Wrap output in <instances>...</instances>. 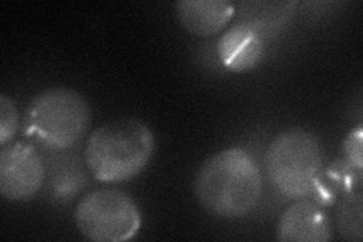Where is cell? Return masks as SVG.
Here are the masks:
<instances>
[{"instance_id": "cell-7", "label": "cell", "mask_w": 363, "mask_h": 242, "mask_svg": "<svg viewBox=\"0 0 363 242\" xmlns=\"http://www.w3.org/2000/svg\"><path fill=\"white\" fill-rule=\"evenodd\" d=\"M280 242H328L332 227L323 206L300 199L283 212L277 226Z\"/></svg>"}, {"instance_id": "cell-6", "label": "cell", "mask_w": 363, "mask_h": 242, "mask_svg": "<svg viewBox=\"0 0 363 242\" xmlns=\"http://www.w3.org/2000/svg\"><path fill=\"white\" fill-rule=\"evenodd\" d=\"M45 167L32 145L13 143L0 152V194L8 202H26L44 185Z\"/></svg>"}, {"instance_id": "cell-10", "label": "cell", "mask_w": 363, "mask_h": 242, "mask_svg": "<svg viewBox=\"0 0 363 242\" xmlns=\"http://www.w3.org/2000/svg\"><path fill=\"white\" fill-rule=\"evenodd\" d=\"M295 0L285 2H244L240 4L241 23L256 31L260 38H272L286 29L297 13Z\"/></svg>"}, {"instance_id": "cell-4", "label": "cell", "mask_w": 363, "mask_h": 242, "mask_svg": "<svg viewBox=\"0 0 363 242\" xmlns=\"http://www.w3.org/2000/svg\"><path fill=\"white\" fill-rule=\"evenodd\" d=\"M28 131L44 145L65 150L82 140L91 126L86 99L70 88H49L37 94L26 111Z\"/></svg>"}, {"instance_id": "cell-1", "label": "cell", "mask_w": 363, "mask_h": 242, "mask_svg": "<svg viewBox=\"0 0 363 242\" xmlns=\"http://www.w3.org/2000/svg\"><path fill=\"white\" fill-rule=\"evenodd\" d=\"M194 189L208 212L221 218H242L259 204L262 172L252 153L241 147H230L204 160Z\"/></svg>"}, {"instance_id": "cell-12", "label": "cell", "mask_w": 363, "mask_h": 242, "mask_svg": "<svg viewBox=\"0 0 363 242\" xmlns=\"http://www.w3.org/2000/svg\"><path fill=\"white\" fill-rule=\"evenodd\" d=\"M344 155L348 164L362 171L363 167V129L351 131L344 141Z\"/></svg>"}, {"instance_id": "cell-8", "label": "cell", "mask_w": 363, "mask_h": 242, "mask_svg": "<svg viewBox=\"0 0 363 242\" xmlns=\"http://www.w3.org/2000/svg\"><path fill=\"white\" fill-rule=\"evenodd\" d=\"M217 52L223 65L233 73L256 68L265 55L264 40L244 23H238L220 38Z\"/></svg>"}, {"instance_id": "cell-9", "label": "cell", "mask_w": 363, "mask_h": 242, "mask_svg": "<svg viewBox=\"0 0 363 242\" xmlns=\"http://www.w3.org/2000/svg\"><path fill=\"white\" fill-rule=\"evenodd\" d=\"M236 13V6L224 0H179L176 14L189 33L212 37L221 32Z\"/></svg>"}, {"instance_id": "cell-11", "label": "cell", "mask_w": 363, "mask_h": 242, "mask_svg": "<svg viewBox=\"0 0 363 242\" xmlns=\"http://www.w3.org/2000/svg\"><path fill=\"white\" fill-rule=\"evenodd\" d=\"M18 129V109L13 99L6 94L0 96V145L13 141Z\"/></svg>"}, {"instance_id": "cell-2", "label": "cell", "mask_w": 363, "mask_h": 242, "mask_svg": "<svg viewBox=\"0 0 363 242\" xmlns=\"http://www.w3.org/2000/svg\"><path fill=\"white\" fill-rule=\"evenodd\" d=\"M155 153V135L138 119H121L101 124L89 135L85 163L99 182L117 183L136 177Z\"/></svg>"}, {"instance_id": "cell-3", "label": "cell", "mask_w": 363, "mask_h": 242, "mask_svg": "<svg viewBox=\"0 0 363 242\" xmlns=\"http://www.w3.org/2000/svg\"><path fill=\"white\" fill-rule=\"evenodd\" d=\"M269 182L280 194L300 200L312 194L323 170V148L309 131L292 128L274 138L267 150Z\"/></svg>"}, {"instance_id": "cell-5", "label": "cell", "mask_w": 363, "mask_h": 242, "mask_svg": "<svg viewBox=\"0 0 363 242\" xmlns=\"http://www.w3.org/2000/svg\"><path fill=\"white\" fill-rule=\"evenodd\" d=\"M76 226L94 242H126L138 235L141 212L132 197L117 189L86 194L74 211Z\"/></svg>"}]
</instances>
